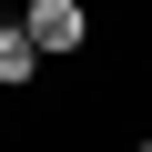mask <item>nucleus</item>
<instances>
[{
    "instance_id": "1",
    "label": "nucleus",
    "mask_w": 152,
    "mask_h": 152,
    "mask_svg": "<svg viewBox=\"0 0 152 152\" xmlns=\"http://www.w3.org/2000/svg\"><path fill=\"white\" fill-rule=\"evenodd\" d=\"M10 20L41 41V61H81L91 51V10H81V0H20Z\"/></svg>"
},
{
    "instance_id": "2",
    "label": "nucleus",
    "mask_w": 152,
    "mask_h": 152,
    "mask_svg": "<svg viewBox=\"0 0 152 152\" xmlns=\"http://www.w3.org/2000/svg\"><path fill=\"white\" fill-rule=\"evenodd\" d=\"M41 71H51V61H41V41H31V31L10 20V10H0V102H20V91H41Z\"/></svg>"
},
{
    "instance_id": "3",
    "label": "nucleus",
    "mask_w": 152,
    "mask_h": 152,
    "mask_svg": "<svg viewBox=\"0 0 152 152\" xmlns=\"http://www.w3.org/2000/svg\"><path fill=\"white\" fill-rule=\"evenodd\" d=\"M132 152H152V132H142V142H132Z\"/></svg>"
},
{
    "instance_id": "4",
    "label": "nucleus",
    "mask_w": 152,
    "mask_h": 152,
    "mask_svg": "<svg viewBox=\"0 0 152 152\" xmlns=\"http://www.w3.org/2000/svg\"><path fill=\"white\" fill-rule=\"evenodd\" d=\"M0 10H10V0H0Z\"/></svg>"
}]
</instances>
